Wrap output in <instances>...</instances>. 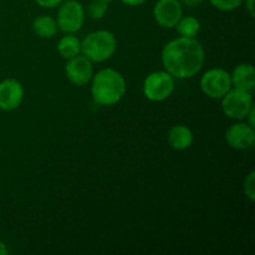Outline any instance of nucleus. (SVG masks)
<instances>
[{"label": "nucleus", "mask_w": 255, "mask_h": 255, "mask_svg": "<svg viewBox=\"0 0 255 255\" xmlns=\"http://www.w3.org/2000/svg\"><path fill=\"white\" fill-rule=\"evenodd\" d=\"M204 49L194 37H178L162 50V64L166 71L177 79H189L204 65Z\"/></svg>", "instance_id": "f257e3e1"}, {"label": "nucleus", "mask_w": 255, "mask_h": 255, "mask_svg": "<svg viewBox=\"0 0 255 255\" xmlns=\"http://www.w3.org/2000/svg\"><path fill=\"white\" fill-rule=\"evenodd\" d=\"M91 94L95 101L104 106H112L121 101L126 94V81L119 71L105 69L94 77Z\"/></svg>", "instance_id": "f03ea898"}, {"label": "nucleus", "mask_w": 255, "mask_h": 255, "mask_svg": "<svg viewBox=\"0 0 255 255\" xmlns=\"http://www.w3.org/2000/svg\"><path fill=\"white\" fill-rule=\"evenodd\" d=\"M116 37L107 30H99L87 35L81 42V52L92 62L109 60L116 51Z\"/></svg>", "instance_id": "7ed1b4c3"}, {"label": "nucleus", "mask_w": 255, "mask_h": 255, "mask_svg": "<svg viewBox=\"0 0 255 255\" xmlns=\"http://www.w3.org/2000/svg\"><path fill=\"white\" fill-rule=\"evenodd\" d=\"M222 109L226 116L233 120L246 119L253 105L252 92L239 89H231L222 97Z\"/></svg>", "instance_id": "20e7f679"}, {"label": "nucleus", "mask_w": 255, "mask_h": 255, "mask_svg": "<svg viewBox=\"0 0 255 255\" xmlns=\"http://www.w3.org/2000/svg\"><path fill=\"white\" fill-rule=\"evenodd\" d=\"M174 90V80L167 71L152 72L147 76L143 84V94L148 100L154 102L168 99Z\"/></svg>", "instance_id": "39448f33"}, {"label": "nucleus", "mask_w": 255, "mask_h": 255, "mask_svg": "<svg viewBox=\"0 0 255 255\" xmlns=\"http://www.w3.org/2000/svg\"><path fill=\"white\" fill-rule=\"evenodd\" d=\"M57 12V26L66 34L79 31L85 21V10L77 0L62 1Z\"/></svg>", "instance_id": "423d86ee"}, {"label": "nucleus", "mask_w": 255, "mask_h": 255, "mask_svg": "<svg viewBox=\"0 0 255 255\" xmlns=\"http://www.w3.org/2000/svg\"><path fill=\"white\" fill-rule=\"evenodd\" d=\"M201 89L211 99H222L232 89L231 75L223 69H212L201 79Z\"/></svg>", "instance_id": "0eeeda50"}, {"label": "nucleus", "mask_w": 255, "mask_h": 255, "mask_svg": "<svg viewBox=\"0 0 255 255\" xmlns=\"http://www.w3.org/2000/svg\"><path fill=\"white\" fill-rule=\"evenodd\" d=\"M156 21L163 27H174L183 16V6L179 0H158L153 9Z\"/></svg>", "instance_id": "6e6552de"}, {"label": "nucleus", "mask_w": 255, "mask_h": 255, "mask_svg": "<svg viewBox=\"0 0 255 255\" xmlns=\"http://www.w3.org/2000/svg\"><path fill=\"white\" fill-rule=\"evenodd\" d=\"M94 74V67L92 61H90L86 56H76L69 59L66 65V75L67 79L76 86L86 85L92 79Z\"/></svg>", "instance_id": "1a4fd4ad"}, {"label": "nucleus", "mask_w": 255, "mask_h": 255, "mask_svg": "<svg viewBox=\"0 0 255 255\" xmlns=\"http://www.w3.org/2000/svg\"><path fill=\"white\" fill-rule=\"evenodd\" d=\"M24 97L21 84L14 79H6L0 82V110L14 111L20 106Z\"/></svg>", "instance_id": "9d476101"}, {"label": "nucleus", "mask_w": 255, "mask_h": 255, "mask_svg": "<svg viewBox=\"0 0 255 255\" xmlns=\"http://www.w3.org/2000/svg\"><path fill=\"white\" fill-rule=\"evenodd\" d=\"M227 143L234 149H248L255 142L254 127L248 124H234L226 132Z\"/></svg>", "instance_id": "9b49d317"}, {"label": "nucleus", "mask_w": 255, "mask_h": 255, "mask_svg": "<svg viewBox=\"0 0 255 255\" xmlns=\"http://www.w3.org/2000/svg\"><path fill=\"white\" fill-rule=\"evenodd\" d=\"M232 85L234 89L252 92L255 86V70L251 64H241L234 69L231 75Z\"/></svg>", "instance_id": "f8f14e48"}, {"label": "nucleus", "mask_w": 255, "mask_h": 255, "mask_svg": "<svg viewBox=\"0 0 255 255\" xmlns=\"http://www.w3.org/2000/svg\"><path fill=\"white\" fill-rule=\"evenodd\" d=\"M169 146L177 151H184L188 149L193 143V132L183 125H177L169 128L167 134Z\"/></svg>", "instance_id": "ddd939ff"}, {"label": "nucleus", "mask_w": 255, "mask_h": 255, "mask_svg": "<svg viewBox=\"0 0 255 255\" xmlns=\"http://www.w3.org/2000/svg\"><path fill=\"white\" fill-rule=\"evenodd\" d=\"M32 29L37 36L42 37V39H50L56 35L57 22L54 17L41 15L32 21Z\"/></svg>", "instance_id": "4468645a"}, {"label": "nucleus", "mask_w": 255, "mask_h": 255, "mask_svg": "<svg viewBox=\"0 0 255 255\" xmlns=\"http://www.w3.org/2000/svg\"><path fill=\"white\" fill-rule=\"evenodd\" d=\"M57 51L64 59H71L81 52V42L75 35L67 34L59 41Z\"/></svg>", "instance_id": "2eb2a0df"}, {"label": "nucleus", "mask_w": 255, "mask_h": 255, "mask_svg": "<svg viewBox=\"0 0 255 255\" xmlns=\"http://www.w3.org/2000/svg\"><path fill=\"white\" fill-rule=\"evenodd\" d=\"M174 27L181 36L196 37L201 30V24L193 16H182Z\"/></svg>", "instance_id": "dca6fc26"}, {"label": "nucleus", "mask_w": 255, "mask_h": 255, "mask_svg": "<svg viewBox=\"0 0 255 255\" xmlns=\"http://www.w3.org/2000/svg\"><path fill=\"white\" fill-rule=\"evenodd\" d=\"M107 11V2L95 0L89 5V14L92 19H102Z\"/></svg>", "instance_id": "f3484780"}, {"label": "nucleus", "mask_w": 255, "mask_h": 255, "mask_svg": "<svg viewBox=\"0 0 255 255\" xmlns=\"http://www.w3.org/2000/svg\"><path fill=\"white\" fill-rule=\"evenodd\" d=\"M214 7L222 11H231L237 9L244 2V0H209Z\"/></svg>", "instance_id": "a211bd4d"}, {"label": "nucleus", "mask_w": 255, "mask_h": 255, "mask_svg": "<svg viewBox=\"0 0 255 255\" xmlns=\"http://www.w3.org/2000/svg\"><path fill=\"white\" fill-rule=\"evenodd\" d=\"M244 193L251 199L252 202L255 201V172H251L249 176L244 182Z\"/></svg>", "instance_id": "6ab92c4d"}, {"label": "nucleus", "mask_w": 255, "mask_h": 255, "mask_svg": "<svg viewBox=\"0 0 255 255\" xmlns=\"http://www.w3.org/2000/svg\"><path fill=\"white\" fill-rule=\"evenodd\" d=\"M40 6L47 7V9H52V7H56L61 4L64 0H35Z\"/></svg>", "instance_id": "aec40b11"}, {"label": "nucleus", "mask_w": 255, "mask_h": 255, "mask_svg": "<svg viewBox=\"0 0 255 255\" xmlns=\"http://www.w3.org/2000/svg\"><path fill=\"white\" fill-rule=\"evenodd\" d=\"M124 4L126 5H129V6H138V5H142L144 4L146 1H148V0H121Z\"/></svg>", "instance_id": "412c9836"}, {"label": "nucleus", "mask_w": 255, "mask_h": 255, "mask_svg": "<svg viewBox=\"0 0 255 255\" xmlns=\"http://www.w3.org/2000/svg\"><path fill=\"white\" fill-rule=\"evenodd\" d=\"M202 1H203V0H181L182 4L187 5V6H191V7L197 6V5L201 4Z\"/></svg>", "instance_id": "4be33fe9"}, {"label": "nucleus", "mask_w": 255, "mask_h": 255, "mask_svg": "<svg viewBox=\"0 0 255 255\" xmlns=\"http://www.w3.org/2000/svg\"><path fill=\"white\" fill-rule=\"evenodd\" d=\"M247 4V9H248L251 16H254V0H244Z\"/></svg>", "instance_id": "5701e85b"}, {"label": "nucleus", "mask_w": 255, "mask_h": 255, "mask_svg": "<svg viewBox=\"0 0 255 255\" xmlns=\"http://www.w3.org/2000/svg\"><path fill=\"white\" fill-rule=\"evenodd\" d=\"M7 254V248L1 241H0V255H6Z\"/></svg>", "instance_id": "b1692460"}, {"label": "nucleus", "mask_w": 255, "mask_h": 255, "mask_svg": "<svg viewBox=\"0 0 255 255\" xmlns=\"http://www.w3.org/2000/svg\"><path fill=\"white\" fill-rule=\"evenodd\" d=\"M101 1H105V2H107V4H109V2L112 1V0H101Z\"/></svg>", "instance_id": "393cba45"}]
</instances>
